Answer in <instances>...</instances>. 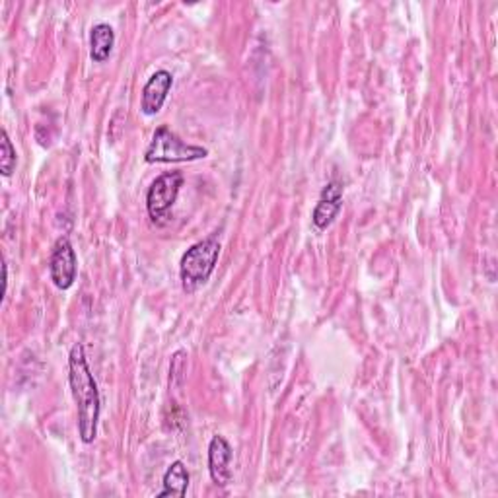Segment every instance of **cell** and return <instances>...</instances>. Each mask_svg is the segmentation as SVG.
Returning <instances> with one entry per match:
<instances>
[{"mask_svg":"<svg viewBox=\"0 0 498 498\" xmlns=\"http://www.w3.org/2000/svg\"><path fill=\"white\" fill-rule=\"evenodd\" d=\"M49 275L51 281L58 290H68L77 281L78 275V259L68 238H58L53 245L49 259Z\"/></svg>","mask_w":498,"mask_h":498,"instance_id":"5","label":"cell"},{"mask_svg":"<svg viewBox=\"0 0 498 498\" xmlns=\"http://www.w3.org/2000/svg\"><path fill=\"white\" fill-rule=\"evenodd\" d=\"M115 46V32L109 24H96L90 32V58L94 63H106Z\"/></svg>","mask_w":498,"mask_h":498,"instance_id":"9","label":"cell"},{"mask_svg":"<svg viewBox=\"0 0 498 498\" xmlns=\"http://www.w3.org/2000/svg\"><path fill=\"white\" fill-rule=\"evenodd\" d=\"M68 384L72 391V399L77 403L78 413V434L84 444H92L98 436L99 422V389L90 370V364L86 358V350L82 343H77L70 348L68 355Z\"/></svg>","mask_w":498,"mask_h":498,"instance_id":"1","label":"cell"},{"mask_svg":"<svg viewBox=\"0 0 498 498\" xmlns=\"http://www.w3.org/2000/svg\"><path fill=\"white\" fill-rule=\"evenodd\" d=\"M218 257H221V244L213 236L201 240L187 249L180 263L182 286L187 295H193V292L209 283Z\"/></svg>","mask_w":498,"mask_h":498,"instance_id":"2","label":"cell"},{"mask_svg":"<svg viewBox=\"0 0 498 498\" xmlns=\"http://www.w3.org/2000/svg\"><path fill=\"white\" fill-rule=\"evenodd\" d=\"M173 86V77L170 70H156L142 88L140 109L144 115H156L164 108L168 94Z\"/></svg>","mask_w":498,"mask_h":498,"instance_id":"6","label":"cell"},{"mask_svg":"<svg viewBox=\"0 0 498 498\" xmlns=\"http://www.w3.org/2000/svg\"><path fill=\"white\" fill-rule=\"evenodd\" d=\"M189 489V472L183 462H173L164 473V489L158 493V498L178 496L183 498Z\"/></svg>","mask_w":498,"mask_h":498,"instance_id":"10","label":"cell"},{"mask_svg":"<svg viewBox=\"0 0 498 498\" xmlns=\"http://www.w3.org/2000/svg\"><path fill=\"white\" fill-rule=\"evenodd\" d=\"M182 187H183L182 171H166L152 182L149 193H146V211H149L152 223L160 224L164 221L175 201H178Z\"/></svg>","mask_w":498,"mask_h":498,"instance_id":"4","label":"cell"},{"mask_svg":"<svg viewBox=\"0 0 498 498\" xmlns=\"http://www.w3.org/2000/svg\"><path fill=\"white\" fill-rule=\"evenodd\" d=\"M16 162H18L16 149H14L8 133L3 129V140H0V171H3L5 178H10V175L14 173V170H16Z\"/></svg>","mask_w":498,"mask_h":498,"instance_id":"11","label":"cell"},{"mask_svg":"<svg viewBox=\"0 0 498 498\" xmlns=\"http://www.w3.org/2000/svg\"><path fill=\"white\" fill-rule=\"evenodd\" d=\"M232 446L224 436L216 434L209 444V472L216 487H228L232 482Z\"/></svg>","mask_w":498,"mask_h":498,"instance_id":"7","label":"cell"},{"mask_svg":"<svg viewBox=\"0 0 498 498\" xmlns=\"http://www.w3.org/2000/svg\"><path fill=\"white\" fill-rule=\"evenodd\" d=\"M209 156V150L197 144H187L166 125L158 127L156 133L144 152V160L149 164H180L195 162Z\"/></svg>","mask_w":498,"mask_h":498,"instance_id":"3","label":"cell"},{"mask_svg":"<svg viewBox=\"0 0 498 498\" xmlns=\"http://www.w3.org/2000/svg\"><path fill=\"white\" fill-rule=\"evenodd\" d=\"M343 207V185L339 182H329L321 193L314 214H312V223L317 230H326L333 224V221L339 214Z\"/></svg>","mask_w":498,"mask_h":498,"instance_id":"8","label":"cell"}]
</instances>
